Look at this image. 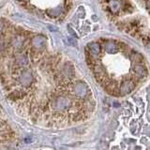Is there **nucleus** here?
Here are the masks:
<instances>
[{
	"label": "nucleus",
	"mask_w": 150,
	"mask_h": 150,
	"mask_svg": "<svg viewBox=\"0 0 150 150\" xmlns=\"http://www.w3.org/2000/svg\"><path fill=\"white\" fill-rule=\"evenodd\" d=\"M45 43H46L45 39H44V38H42V37H36L32 40L33 46L37 47V48H42V47L45 46Z\"/></svg>",
	"instance_id": "1"
},
{
	"label": "nucleus",
	"mask_w": 150,
	"mask_h": 150,
	"mask_svg": "<svg viewBox=\"0 0 150 150\" xmlns=\"http://www.w3.org/2000/svg\"><path fill=\"white\" fill-rule=\"evenodd\" d=\"M89 50H90L91 55H98L100 54V45L97 42H93V43L89 44Z\"/></svg>",
	"instance_id": "2"
}]
</instances>
